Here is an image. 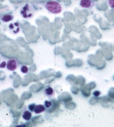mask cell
Masks as SVG:
<instances>
[{
  "instance_id": "12",
  "label": "cell",
  "mask_w": 114,
  "mask_h": 127,
  "mask_svg": "<svg viewBox=\"0 0 114 127\" xmlns=\"http://www.w3.org/2000/svg\"><path fill=\"white\" fill-rule=\"evenodd\" d=\"M44 106H45L46 109H50L52 107L53 104L50 101L46 100L44 102Z\"/></svg>"
},
{
  "instance_id": "9",
  "label": "cell",
  "mask_w": 114,
  "mask_h": 127,
  "mask_svg": "<svg viewBox=\"0 0 114 127\" xmlns=\"http://www.w3.org/2000/svg\"><path fill=\"white\" fill-rule=\"evenodd\" d=\"M22 117H23L24 120H26V121H28V120H30L32 118L31 111H30L29 110H25L23 113V115H22Z\"/></svg>"
},
{
  "instance_id": "6",
  "label": "cell",
  "mask_w": 114,
  "mask_h": 127,
  "mask_svg": "<svg viewBox=\"0 0 114 127\" xmlns=\"http://www.w3.org/2000/svg\"><path fill=\"white\" fill-rule=\"evenodd\" d=\"M44 93L46 96H47L49 98H53L55 96L54 90L53 87L50 86H48L47 88H45L44 90Z\"/></svg>"
},
{
  "instance_id": "4",
  "label": "cell",
  "mask_w": 114,
  "mask_h": 127,
  "mask_svg": "<svg viewBox=\"0 0 114 127\" xmlns=\"http://www.w3.org/2000/svg\"><path fill=\"white\" fill-rule=\"evenodd\" d=\"M80 5L82 8L86 9H91L95 5L94 0H80Z\"/></svg>"
},
{
  "instance_id": "14",
  "label": "cell",
  "mask_w": 114,
  "mask_h": 127,
  "mask_svg": "<svg viewBox=\"0 0 114 127\" xmlns=\"http://www.w3.org/2000/svg\"><path fill=\"white\" fill-rule=\"evenodd\" d=\"M35 106V104H31L28 105V110H29L30 111H31V112L34 111Z\"/></svg>"
},
{
  "instance_id": "8",
  "label": "cell",
  "mask_w": 114,
  "mask_h": 127,
  "mask_svg": "<svg viewBox=\"0 0 114 127\" xmlns=\"http://www.w3.org/2000/svg\"><path fill=\"white\" fill-rule=\"evenodd\" d=\"M46 110V108L44 106V105L42 104H39V105H35V108L34 109V112L36 114H39L45 111Z\"/></svg>"
},
{
  "instance_id": "11",
  "label": "cell",
  "mask_w": 114,
  "mask_h": 127,
  "mask_svg": "<svg viewBox=\"0 0 114 127\" xmlns=\"http://www.w3.org/2000/svg\"><path fill=\"white\" fill-rule=\"evenodd\" d=\"M20 70H21V72H22V73H25V74L28 73V71H29L28 67L26 65H22L21 68H20Z\"/></svg>"
},
{
  "instance_id": "7",
  "label": "cell",
  "mask_w": 114,
  "mask_h": 127,
  "mask_svg": "<svg viewBox=\"0 0 114 127\" xmlns=\"http://www.w3.org/2000/svg\"><path fill=\"white\" fill-rule=\"evenodd\" d=\"M14 19V16L11 14H5L2 15L0 17V19L4 23H8V22L11 21Z\"/></svg>"
},
{
  "instance_id": "2",
  "label": "cell",
  "mask_w": 114,
  "mask_h": 127,
  "mask_svg": "<svg viewBox=\"0 0 114 127\" xmlns=\"http://www.w3.org/2000/svg\"><path fill=\"white\" fill-rule=\"evenodd\" d=\"M35 10L31 3H25L22 6L20 10V14L24 19H29L34 16Z\"/></svg>"
},
{
  "instance_id": "3",
  "label": "cell",
  "mask_w": 114,
  "mask_h": 127,
  "mask_svg": "<svg viewBox=\"0 0 114 127\" xmlns=\"http://www.w3.org/2000/svg\"><path fill=\"white\" fill-rule=\"evenodd\" d=\"M19 61L15 58H11L7 61L6 68L10 71H14L19 67Z\"/></svg>"
},
{
  "instance_id": "15",
  "label": "cell",
  "mask_w": 114,
  "mask_h": 127,
  "mask_svg": "<svg viewBox=\"0 0 114 127\" xmlns=\"http://www.w3.org/2000/svg\"><path fill=\"white\" fill-rule=\"evenodd\" d=\"M101 95V92L100 91L96 90L93 93V95L95 97H98Z\"/></svg>"
},
{
  "instance_id": "10",
  "label": "cell",
  "mask_w": 114,
  "mask_h": 127,
  "mask_svg": "<svg viewBox=\"0 0 114 127\" xmlns=\"http://www.w3.org/2000/svg\"><path fill=\"white\" fill-rule=\"evenodd\" d=\"M7 61L3 57H0V68L2 69L6 67Z\"/></svg>"
},
{
  "instance_id": "5",
  "label": "cell",
  "mask_w": 114,
  "mask_h": 127,
  "mask_svg": "<svg viewBox=\"0 0 114 127\" xmlns=\"http://www.w3.org/2000/svg\"><path fill=\"white\" fill-rule=\"evenodd\" d=\"M8 30L11 34H17L20 31V25L17 22L12 23L8 25Z\"/></svg>"
},
{
  "instance_id": "13",
  "label": "cell",
  "mask_w": 114,
  "mask_h": 127,
  "mask_svg": "<svg viewBox=\"0 0 114 127\" xmlns=\"http://www.w3.org/2000/svg\"><path fill=\"white\" fill-rule=\"evenodd\" d=\"M106 2L110 7L114 8V0H106Z\"/></svg>"
},
{
  "instance_id": "1",
  "label": "cell",
  "mask_w": 114,
  "mask_h": 127,
  "mask_svg": "<svg viewBox=\"0 0 114 127\" xmlns=\"http://www.w3.org/2000/svg\"><path fill=\"white\" fill-rule=\"evenodd\" d=\"M44 7L48 12L53 14H59L63 10L62 6L59 2L51 0L44 4Z\"/></svg>"
}]
</instances>
